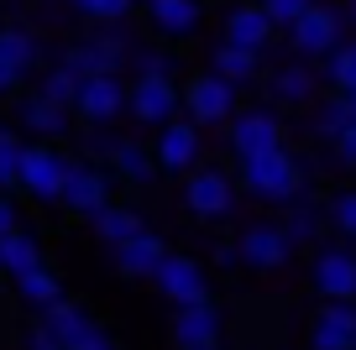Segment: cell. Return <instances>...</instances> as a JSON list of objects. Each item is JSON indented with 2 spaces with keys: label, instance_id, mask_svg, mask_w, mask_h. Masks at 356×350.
Here are the masks:
<instances>
[{
  "label": "cell",
  "instance_id": "31",
  "mask_svg": "<svg viewBox=\"0 0 356 350\" xmlns=\"http://www.w3.org/2000/svg\"><path fill=\"white\" fill-rule=\"evenodd\" d=\"M309 115H314L309 126H314V136H320V142H335V136L356 121V115H351V99H341V94H320V99L309 105Z\"/></svg>",
  "mask_w": 356,
  "mask_h": 350
},
{
  "label": "cell",
  "instance_id": "23",
  "mask_svg": "<svg viewBox=\"0 0 356 350\" xmlns=\"http://www.w3.org/2000/svg\"><path fill=\"white\" fill-rule=\"evenodd\" d=\"M0 53H6L26 78H32L37 68H42L47 47H42V32H37V26H26V22H0Z\"/></svg>",
  "mask_w": 356,
  "mask_h": 350
},
{
  "label": "cell",
  "instance_id": "7",
  "mask_svg": "<svg viewBox=\"0 0 356 350\" xmlns=\"http://www.w3.org/2000/svg\"><path fill=\"white\" fill-rule=\"evenodd\" d=\"M341 42H346L341 6H325V0H320V6H309V11L289 26V47H293V58H304V63H314V58L325 63Z\"/></svg>",
  "mask_w": 356,
  "mask_h": 350
},
{
  "label": "cell",
  "instance_id": "1",
  "mask_svg": "<svg viewBox=\"0 0 356 350\" xmlns=\"http://www.w3.org/2000/svg\"><path fill=\"white\" fill-rule=\"evenodd\" d=\"M236 183L246 188L252 199L262 204H283L289 209L293 199L304 194V162L293 157V147H278V152H262V157H246Z\"/></svg>",
  "mask_w": 356,
  "mask_h": 350
},
{
  "label": "cell",
  "instance_id": "36",
  "mask_svg": "<svg viewBox=\"0 0 356 350\" xmlns=\"http://www.w3.org/2000/svg\"><path fill=\"white\" fill-rule=\"evenodd\" d=\"M325 219H330L335 235L356 241V188H341V194H330V204H325Z\"/></svg>",
  "mask_w": 356,
  "mask_h": 350
},
{
  "label": "cell",
  "instance_id": "5",
  "mask_svg": "<svg viewBox=\"0 0 356 350\" xmlns=\"http://www.w3.org/2000/svg\"><path fill=\"white\" fill-rule=\"evenodd\" d=\"M68 167H74V157H68L63 147L32 142L26 157H22V178H16V188H22L26 199H37V204H58V199H63V183H68Z\"/></svg>",
  "mask_w": 356,
  "mask_h": 350
},
{
  "label": "cell",
  "instance_id": "8",
  "mask_svg": "<svg viewBox=\"0 0 356 350\" xmlns=\"http://www.w3.org/2000/svg\"><path fill=\"white\" fill-rule=\"evenodd\" d=\"M178 110H184V84H173V78H131L126 84V115L136 126L163 131L168 121H178Z\"/></svg>",
  "mask_w": 356,
  "mask_h": 350
},
{
  "label": "cell",
  "instance_id": "38",
  "mask_svg": "<svg viewBox=\"0 0 356 350\" xmlns=\"http://www.w3.org/2000/svg\"><path fill=\"white\" fill-rule=\"evenodd\" d=\"M115 142H121V136H105V126H89V136H84V152L95 157V162H111V152H115Z\"/></svg>",
  "mask_w": 356,
  "mask_h": 350
},
{
  "label": "cell",
  "instance_id": "26",
  "mask_svg": "<svg viewBox=\"0 0 356 350\" xmlns=\"http://www.w3.org/2000/svg\"><path fill=\"white\" fill-rule=\"evenodd\" d=\"M111 162H115V178H126V183H136V188H147V183H152V178H157L152 147H142V142H136V136H121V142H115Z\"/></svg>",
  "mask_w": 356,
  "mask_h": 350
},
{
  "label": "cell",
  "instance_id": "15",
  "mask_svg": "<svg viewBox=\"0 0 356 350\" xmlns=\"http://www.w3.org/2000/svg\"><path fill=\"white\" fill-rule=\"evenodd\" d=\"M236 251H241V267H252V272H278V267H289L293 241L273 219H252V225L236 235Z\"/></svg>",
  "mask_w": 356,
  "mask_h": 350
},
{
  "label": "cell",
  "instance_id": "30",
  "mask_svg": "<svg viewBox=\"0 0 356 350\" xmlns=\"http://www.w3.org/2000/svg\"><path fill=\"white\" fill-rule=\"evenodd\" d=\"M325 89L341 99H356V37H346L341 47H335L330 58H325Z\"/></svg>",
  "mask_w": 356,
  "mask_h": 350
},
{
  "label": "cell",
  "instance_id": "37",
  "mask_svg": "<svg viewBox=\"0 0 356 350\" xmlns=\"http://www.w3.org/2000/svg\"><path fill=\"white\" fill-rule=\"evenodd\" d=\"M257 6H262V16L273 26H278V32H289L293 22H299L304 11H309V6H320V0H257Z\"/></svg>",
  "mask_w": 356,
  "mask_h": 350
},
{
  "label": "cell",
  "instance_id": "39",
  "mask_svg": "<svg viewBox=\"0 0 356 350\" xmlns=\"http://www.w3.org/2000/svg\"><path fill=\"white\" fill-rule=\"evenodd\" d=\"M22 84H26V74L0 53V99H16V94H22Z\"/></svg>",
  "mask_w": 356,
  "mask_h": 350
},
{
  "label": "cell",
  "instance_id": "13",
  "mask_svg": "<svg viewBox=\"0 0 356 350\" xmlns=\"http://www.w3.org/2000/svg\"><path fill=\"white\" fill-rule=\"evenodd\" d=\"M262 84H267V99H273V110H309L314 99H320V84H325V78L314 74L304 58H289V63L267 68Z\"/></svg>",
  "mask_w": 356,
  "mask_h": 350
},
{
  "label": "cell",
  "instance_id": "33",
  "mask_svg": "<svg viewBox=\"0 0 356 350\" xmlns=\"http://www.w3.org/2000/svg\"><path fill=\"white\" fill-rule=\"evenodd\" d=\"M79 84H84V78H79L68 63H47V68H42V78H37V94L53 99V105H63V110H74Z\"/></svg>",
  "mask_w": 356,
  "mask_h": 350
},
{
  "label": "cell",
  "instance_id": "34",
  "mask_svg": "<svg viewBox=\"0 0 356 350\" xmlns=\"http://www.w3.org/2000/svg\"><path fill=\"white\" fill-rule=\"evenodd\" d=\"M68 6H74V16H84L95 26H121L136 0H68Z\"/></svg>",
  "mask_w": 356,
  "mask_h": 350
},
{
  "label": "cell",
  "instance_id": "4",
  "mask_svg": "<svg viewBox=\"0 0 356 350\" xmlns=\"http://www.w3.org/2000/svg\"><path fill=\"white\" fill-rule=\"evenodd\" d=\"M225 142H231L236 162H246V157L289 147V131H283V115L273 105H246V110H236V121L225 126Z\"/></svg>",
  "mask_w": 356,
  "mask_h": 350
},
{
  "label": "cell",
  "instance_id": "2",
  "mask_svg": "<svg viewBox=\"0 0 356 350\" xmlns=\"http://www.w3.org/2000/svg\"><path fill=\"white\" fill-rule=\"evenodd\" d=\"M58 63H68L79 78H111L131 63V32L126 26H95L89 37L68 42Z\"/></svg>",
  "mask_w": 356,
  "mask_h": 350
},
{
  "label": "cell",
  "instance_id": "16",
  "mask_svg": "<svg viewBox=\"0 0 356 350\" xmlns=\"http://www.w3.org/2000/svg\"><path fill=\"white\" fill-rule=\"evenodd\" d=\"M309 277L325 303H356V251L351 246H320Z\"/></svg>",
  "mask_w": 356,
  "mask_h": 350
},
{
  "label": "cell",
  "instance_id": "27",
  "mask_svg": "<svg viewBox=\"0 0 356 350\" xmlns=\"http://www.w3.org/2000/svg\"><path fill=\"white\" fill-rule=\"evenodd\" d=\"M89 225H95V235H100L111 251H115V246H126L131 235H142V230H147V225H142V215H136L131 204H105L100 215L89 219Z\"/></svg>",
  "mask_w": 356,
  "mask_h": 350
},
{
  "label": "cell",
  "instance_id": "44",
  "mask_svg": "<svg viewBox=\"0 0 356 350\" xmlns=\"http://www.w3.org/2000/svg\"><path fill=\"white\" fill-rule=\"evenodd\" d=\"M341 22H346V32L356 37V0H346V6H341Z\"/></svg>",
  "mask_w": 356,
  "mask_h": 350
},
{
  "label": "cell",
  "instance_id": "19",
  "mask_svg": "<svg viewBox=\"0 0 356 350\" xmlns=\"http://www.w3.org/2000/svg\"><path fill=\"white\" fill-rule=\"evenodd\" d=\"M11 121L22 126V131L42 136V142H58V136L74 131V110L53 105V99H42L37 89H22V94L11 99Z\"/></svg>",
  "mask_w": 356,
  "mask_h": 350
},
{
  "label": "cell",
  "instance_id": "29",
  "mask_svg": "<svg viewBox=\"0 0 356 350\" xmlns=\"http://www.w3.org/2000/svg\"><path fill=\"white\" fill-rule=\"evenodd\" d=\"M325 230H330L325 209H314V204H299V199H293V204L283 209V235H289L293 246H320V241H325Z\"/></svg>",
  "mask_w": 356,
  "mask_h": 350
},
{
  "label": "cell",
  "instance_id": "28",
  "mask_svg": "<svg viewBox=\"0 0 356 350\" xmlns=\"http://www.w3.org/2000/svg\"><path fill=\"white\" fill-rule=\"evenodd\" d=\"M16 298H22L26 308H37V314H47V308L63 303V277H58L53 267H37V272L16 277Z\"/></svg>",
  "mask_w": 356,
  "mask_h": 350
},
{
  "label": "cell",
  "instance_id": "45",
  "mask_svg": "<svg viewBox=\"0 0 356 350\" xmlns=\"http://www.w3.org/2000/svg\"><path fill=\"white\" fill-rule=\"evenodd\" d=\"M189 350H225V345H189Z\"/></svg>",
  "mask_w": 356,
  "mask_h": 350
},
{
  "label": "cell",
  "instance_id": "10",
  "mask_svg": "<svg viewBox=\"0 0 356 350\" xmlns=\"http://www.w3.org/2000/svg\"><path fill=\"white\" fill-rule=\"evenodd\" d=\"M58 204H63L68 215H79V219H95L105 204H115V199H111V173H105L100 162H89V157H74Z\"/></svg>",
  "mask_w": 356,
  "mask_h": 350
},
{
  "label": "cell",
  "instance_id": "41",
  "mask_svg": "<svg viewBox=\"0 0 356 350\" xmlns=\"http://www.w3.org/2000/svg\"><path fill=\"white\" fill-rule=\"evenodd\" d=\"M22 225V204H11V194H0V235H11Z\"/></svg>",
  "mask_w": 356,
  "mask_h": 350
},
{
  "label": "cell",
  "instance_id": "12",
  "mask_svg": "<svg viewBox=\"0 0 356 350\" xmlns=\"http://www.w3.org/2000/svg\"><path fill=\"white\" fill-rule=\"evenodd\" d=\"M142 16L157 32V42L184 47V42H194L200 26H204V0H142Z\"/></svg>",
  "mask_w": 356,
  "mask_h": 350
},
{
  "label": "cell",
  "instance_id": "11",
  "mask_svg": "<svg viewBox=\"0 0 356 350\" xmlns=\"http://www.w3.org/2000/svg\"><path fill=\"white\" fill-rule=\"evenodd\" d=\"M152 283H157V293H163L173 308L210 303V277H204V267L194 262V256H184V251H168L163 267L152 272Z\"/></svg>",
  "mask_w": 356,
  "mask_h": 350
},
{
  "label": "cell",
  "instance_id": "20",
  "mask_svg": "<svg viewBox=\"0 0 356 350\" xmlns=\"http://www.w3.org/2000/svg\"><path fill=\"white\" fill-rule=\"evenodd\" d=\"M173 345L189 350V345H220V329H225V314L210 303H189V308H173Z\"/></svg>",
  "mask_w": 356,
  "mask_h": 350
},
{
  "label": "cell",
  "instance_id": "9",
  "mask_svg": "<svg viewBox=\"0 0 356 350\" xmlns=\"http://www.w3.org/2000/svg\"><path fill=\"white\" fill-rule=\"evenodd\" d=\"M42 329H47L63 350H115V340L100 329V319L89 314L84 303H68V298L42 314Z\"/></svg>",
  "mask_w": 356,
  "mask_h": 350
},
{
  "label": "cell",
  "instance_id": "17",
  "mask_svg": "<svg viewBox=\"0 0 356 350\" xmlns=\"http://www.w3.org/2000/svg\"><path fill=\"white\" fill-rule=\"evenodd\" d=\"M220 42L246 47V53L267 58V47L278 42V26H273V22L262 16V6H257V0H236L231 11L220 16Z\"/></svg>",
  "mask_w": 356,
  "mask_h": 350
},
{
  "label": "cell",
  "instance_id": "25",
  "mask_svg": "<svg viewBox=\"0 0 356 350\" xmlns=\"http://www.w3.org/2000/svg\"><path fill=\"white\" fill-rule=\"evenodd\" d=\"M204 68H210V74H220L225 84H236V89H246V84H257V78H262V58L246 53V47H231V42H215Z\"/></svg>",
  "mask_w": 356,
  "mask_h": 350
},
{
  "label": "cell",
  "instance_id": "43",
  "mask_svg": "<svg viewBox=\"0 0 356 350\" xmlns=\"http://www.w3.org/2000/svg\"><path fill=\"white\" fill-rule=\"evenodd\" d=\"M215 267H220V272L241 267V251H236V241H231V246H215Z\"/></svg>",
  "mask_w": 356,
  "mask_h": 350
},
{
  "label": "cell",
  "instance_id": "35",
  "mask_svg": "<svg viewBox=\"0 0 356 350\" xmlns=\"http://www.w3.org/2000/svg\"><path fill=\"white\" fill-rule=\"evenodd\" d=\"M22 157H26V142L0 126V194H11V188H16V178H22Z\"/></svg>",
  "mask_w": 356,
  "mask_h": 350
},
{
  "label": "cell",
  "instance_id": "21",
  "mask_svg": "<svg viewBox=\"0 0 356 350\" xmlns=\"http://www.w3.org/2000/svg\"><path fill=\"white\" fill-rule=\"evenodd\" d=\"M309 350H356V303H325L309 319Z\"/></svg>",
  "mask_w": 356,
  "mask_h": 350
},
{
  "label": "cell",
  "instance_id": "3",
  "mask_svg": "<svg viewBox=\"0 0 356 350\" xmlns=\"http://www.w3.org/2000/svg\"><path fill=\"white\" fill-rule=\"evenodd\" d=\"M236 110H241V89L225 84L220 74H210V68H200V74L184 78V121H194L204 131H220V126L236 121Z\"/></svg>",
  "mask_w": 356,
  "mask_h": 350
},
{
  "label": "cell",
  "instance_id": "14",
  "mask_svg": "<svg viewBox=\"0 0 356 350\" xmlns=\"http://www.w3.org/2000/svg\"><path fill=\"white\" fill-rule=\"evenodd\" d=\"M204 157V142H200V126L194 121H168L152 142V162L157 173H173V178H189Z\"/></svg>",
  "mask_w": 356,
  "mask_h": 350
},
{
  "label": "cell",
  "instance_id": "40",
  "mask_svg": "<svg viewBox=\"0 0 356 350\" xmlns=\"http://www.w3.org/2000/svg\"><path fill=\"white\" fill-rule=\"evenodd\" d=\"M330 147H335V162H341V167H356V121L346 126V131L335 136Z\"/></svg>",
  "mask_w": 356,
  "mask_h": 350
},
{
  "label": "cell",
  "instance_id": "18",
  "mask_svg": "<svg viewBox=\"0 0 356 350\" xmlns=\"http://www.w3.org/2000/svg\"><path fill=\"white\" fill-rule=\"evenodd\" d=\"M126 115V78L111 74V78H84L79 84V99H74V121L84 126H111Z\"/></svg>",
  "mask_w": 356,
  "mask_h": 350
},
{
  "label": "cell",
  "instance_id": "24",
  "mask_svg": "<svg viewBox=\"0 0 356 350\" xmlns=\"http://www.w3.org/2000/svg\"><path fill=\"white\" fill-rule=\"evenodd\" d=\"M37 267H47V256H42V241H37L32 230H22L16 225L11 235H0V272L11 277H26V272H37Z\"/></svg>",
  "mask_w": 356,
  "mask_h": 350
},
{
  "label": "cell",
  "instance_id": "42",
  "mask_svg": "<svg viewBox=\"0 0 356 350\" xmlns=\"http://www.w3.org/2000/svg\"><path fill=\"white\" fill-rule=\"evenodd\" d=\"M26 350H63V345H58L42 324H32V329H26Z\"/></svg>",
  "mask_w": 356,
  "mask_h": 350
},
{
  "label": "cell",
  "instance_id": "6",
  "mask_svg": "<svg viewBox=\"0 0 356 350\" xmlns=\"http://www.w3.org/2000/svg\"><path fill=\"white\" fill-rule=\"evenodd\" d=\"M236 199H241V183H236L225 167H194L184 178V209L194 219H231Z\"/></svg>",
  "mask_w": 356,
  "mask_h": 350
},
{
  "label": "cell",
  "instance_id": "22",
  "mask_svg": "<svg viewBox=\"0 0 356 350\" xmlns=\"http://www.w3.org/2000/svg\"><path fill=\"white\" fill-rule=\"evenodd\" d=\"M115 272L121 277H147L152 283V272L163 267V256H168V241L163 235H152V230H142V235H131L126 246H115Z\"/></svg>",
  "mask_w": 356,
  "mask_h": 350
},
{
  "label": "cell",
  "instance_id": "32",
  "mask_svg": "<svg viewBox=\"0 0 356 350\" xmlns=\"http://www.w3.org/2000/svg\"><path fill=\"white\" fill-rule=\"evenodd\" d=\"M131 68L136 78H178V47L152 42V47H131Z\"/></svg>",
  "mask_w": 356,
  "mask_h": 350
}]
</instances>
